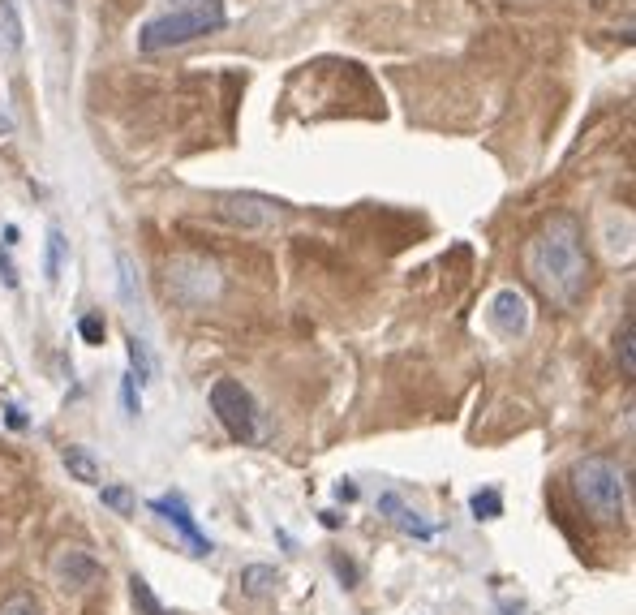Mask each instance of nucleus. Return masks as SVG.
Segmentation results:
<instances>
[{"instance_id":"nucleus-22","label":"nucleus","mask_w":636,"mask_h":615,"mask_svg":"<svg viewBox=\"0 0 636 615\" xmlns=\"http://www.w3.org/2000/svg\"><path fill=\"white\" fill-rule=\"evenodd\" d=\"M99 499H104L112 512H121V517H129V512H134V495H129L125 486H104V491H99Z\"/></svg>"},{"instance_id":"nucleus-17","label":"nucleus","mask_w":636,"mask_h":615,"mask_svg":"<svg viewBox=\"0 0 636 615\" xmlns=\"http://www.w3.org/2000/svg\"><path fill=\"white\" fill-rule=\"evenodd\" d=\"M125 349H129V375L138 379V388H142V383H151V379H155V362H151L147 345H142L138 336H129V340H125Z\"/></svg>"},{"instance_id":"nucleus-11","label":"nucleus","mask_w":636,"mask_h":615,"mask_svg":"<svg viewBox=\"0 0 636 615\" xmlns=\"http://www.w3.org/2000/svg\"><path fill=\"white\" fill-rule=\"evenodd\" d=\"M237 585H241L245 598H267V594L280 585V572L271 568V564H245L241 577H237Z\"/></svg>"},{"instance_id":"nucleus-27","label":"nucleus","mask_w":636,"mask_h":615,"mask_svg":"<svg viewBox=\"0 0 636 615\" xmlns=\"http://www.w3.org/2000/svg\"><path fill=\"white\" fill-rule=\"evenodd\" d=\"M336 499H344V504H353V499H357V482L340 478V482H336Z\"/></svg>"},{"instance_id":"nucleus-5","label":"nucleus","mask_w":636,"mask_h":615,"mask_svg":"<svg viewBox=\"0 0 636 615\" xmlns=\"http://www.w3.org/2000/svg\"><path fill=\"white\" fill-rule=\"evenodd\" d=\"M220 289H224L220 267L198 259V254H185V259H177L168 267V293L185 306H207V302L220 297Z\"/></svg>"},{"instance_id":"nucleus-31","label":"nucleus","mask_w":636,"mask_h":615,"mask_svg":"<svg viewBox=\"0 0 636 615\" xmlns=\"http://www.w3.org/2000/svg\"><path fill=\"white\" fill-rule=\"evenodd\" d=\"M194 5H198V0H194Z\"/></svg>"},{"instance_id":"nucleus-1","label":"nucleus","mask_w":636,"mask_h":615,"mask_svg":"<svg viewBox=\"0 0 636 615\" xmlns=\"http://www.w3.org/2000/svg\"><path fill=\"white\" fill-rule=\"evenodd\" d=\"M525 267L533 284L559 306H576L589 284V259H585V241H581V224L572 216H551L538 237L529 241Z\"/></svg>"},{"instance_id":"nucleus-16","label":"nucleus","mask_w":636,"mask_h":615,"mask_svg":"<svg viewBox=\"0 0 636 615\" xmlns=\"http://www.w3.org/2000/svg\"><path fill=\"white\" fill-rule=\"evenodd\" d=\"M615 357H619V366H624V375L632 379L636 375V323H632V314L615 332Z\"/></svg>"},{"instance_id":"nucleus-10","label":"nucleus","mask_w":636,"mask_h":615,"mask_svg":"<svg viewBox=\"0 0 636 615\" xmlns=\"http://www.w3.org/2000/svg\"><path fill=\"white\" fill-rule=\"evenodd\" d=\"M379 512H383V517L392 521V525H400L404 534H413V538H422V542H430V538H435V525H426V521L417 517V512H413L409 504H404V499H400L396 491L379 495Z\"/></svg>"},{"instance_id":"nucleus-2","label":"nucleus","mask_w":636,"mask_h":615,"mask_svg":"<svg viewBox=\"0 0 636 615\" xmlns=\"http://www.w3.org/2000/svg\"><path fill=\"white\" fill-rule=\"evenodd\" d=\"M572 491L581 499V508L602 525L624 521L628 512V474L611 456H585L572 465Z\"/></svg>"},{"instance_id":"nucleus-30","label":"nucleus","mask_w":636,"mask_h":615,"mask_svg":"<svg viewBox=\"0 0 636 615\" xmlns=\"http://www.w3.org/2000/svg\"><path fill=\"white\" fill-rule=\"evenodd\" d=\"M56 5H74V0H56Z\"/></svg>"},{"instance_id":"nucleus-24","label":"nucleus","mask_w":636,"mask_h":615,"mask_svg":"<svg viewBox=\"0 0 636 615\" xmlns=\"http://www.w3.org/2000/svg\"><path fill=\"white\" fill-rule=\"evenodd\" d=\"M121 405H125L129 418H138V413H142V396H138V379L134 375L121 379Z\"/></svg>"},{"instance_id":"nucleus-3","label":"nucleus","mask_w":636,"mask_h":615,"mask_svg":"<svg viewBox=\"0 0 636 615\" xmlns=\"http://www.w3.org/2000/svg\"><path fill=\"white\" fill-rule=\"evenodd\" d=\"M224 22H228V13H224L220 0H198V5L172 9V13H164V18H151L138 31V52L181 48V44H190V39H202V35L220 31Z\"/></svg>"},{"instance_id":"nucleus-8","label":"nucleus","mask_w":636,"mask_h":615,"mask_svg":"<svg viewBox=\"0 0 636 615\" xmlns=\"http://www.w3.org/2000/svg\"><path fill=\"white\" fill-rule=\"evenodd\" d=\"M490 327H495L499 336H525L529 332V302L520 289H499L490 297Z\"/></svg>"},{"instance_id":"nucleus-12","label":"nucleus","mask_w":636,"mask_h":615,"mask_svg":"<svg viewBox=\"0 0 636 615\" xmlns=\"http://www.w3.org/2000/svg\"><path fill=\"white\" fill-rule=\"evenodd\" d=\"M117 293H121V306L125 310H138L142 306V280H138V263L121 250L117 254Z\"/></svg>"},{"instance_id":"nucleus-25","label":"nucleus","mask_w":636,"mask_h":615,"mask_svg":"<svg viewBox=\"0 0 636 615\" xmlns=\"http://www.w3.org/2000/svg\"><path fill=\"white\" fill-rule=\"evenodd\" d=\"M0 276H5L9 289H18V267H13V259H9V246L0 250Z\"/></svg>"},{"instance_id":"nucleus-14","label":"nucleus","mask_w":636,"mask_h":615,"mask_svg":"<svg viewBox=\"0 0 636 615\" xmlns=\"http://www.w3.org/2000/svg\"><path fill=\"white\" fill-rule=\"evenodd\" d=\"M22 44H26V26L18 18V5H13V0H0V48L22 52Z\"/></svg>"},{"instance_id":"nucleus-21","label":"nucleus","mask_w":636,"mask_h":615,"mask_svg":"<svg viewBox=\"0 0 636 615\" xmlns=\"http://www.w3.org/2000/svg\"><path fill=\"white\" fill-rule=\"evenodd\" d=\"M78 336L86 340V345H104V336H108L104 314H82V319H78Z\"/></svg>"},{"instance_id":"nucleus-6","label":"nucleus","mask_w":636,"mask_h":615,"mask_svg":"<svg viewBox=\"0 0 636 615\" xmlns=\"http://www.w3.org/2000/svg\"><path fill=\"white\" fill-rule=\"evenodd\" d=\"M99 568L95 564V555L91 551H82V547H65L61 555L52 560V581L61 585L65 594H82V590H91V585L99 581Z\"/></svg>"},{"instance_id":"nucleus-15","label":"nucleus","mask_w":636,"mask_h":615,"mask_svg":"<svg viewBox=\"0 0 636 615\" xmlns=\"http://www.w3.org/2000/svg\"><path fill=\"white\" fill-rule=\"evenodd\" d=\"M65 250H69L65 233H61V228H48V246H43V276H48V284H56V280H61Z\"/></svg>"},{"instance_id":"nucleus-20","label":"nucleus","mask_w":636,"mask_h":615,"mask_svg":"<svg viewBox=\"0 0 636 615\" xmlns=\"http://www.w3.org/2000/svg\"><path fill=\"white\" fill-rule=\"evenodd\" d=\"M606 254L611 259H628L632 254V216L619 220V233L611 228V216H606Z\"/></svg>"},{"instance_id":"nucleus-13","label":"nucleus","mask_w":636,"mask_h":615,"mask_svg":"<svg viewBox=\"0 0 636 615\" xmlns=\"http://www.w3.org/2000/svg\"><path fill=\"white\" fill-rule=\"evenodd\" d=\"M61 461H65V469H69V478H78V482H86V486H95L99 478H104L99 461H95V456L86 452V448H78V443H74V448H65Z\"/></svg>"},{"instance_id":"nucleus-26","label":"nucleus","mask_w":636,"mask_h":615,"mask_svg":"<svg viewBox=\"0 0 636 615\" xmlns=\"http://www.w3.org/2000/svg\"><path fill=\"white\" fill-rule=\"evenodd\" d=\"M331 568H336V577H340L344 585H357V564H349V560H340V555H336V560H331Z\"/></svg>"},{"instance_id":"nucleus-4","label":"nucleus","mask_w":636,"mask_h":615,"mask_svg":"<svg viewBox=\"0 0 636 615\" xmlns=\"http://www.w3.org/2000/svg\"><path fill=\"white\" fill-rule=\"evenodd\" d=\"M211 413L220 418V426L237 443H250L258 435V409H254V396L241 388L237 379H215L211 383Z\"/></svg>"},{"instance_id":"nucleus-19","label":"nucleus","mask_w":636,"mask_h":615,"mask_svg":"<svg viewBox=\"0 0 636 615\" xmlns=\"http://www.w3.org/2000/svg\"><path fill=\"white\" fill-rule=\"evenodd\" d=\"M129 594H134V607H138L142 615H177V611H168L164 603H159V598H155V590H151V585L138 577V572H134V577H129Z\"/></svg>"},{"instance_id":"nucleus-18","label":"nucleus","mask_w":636,"mask_h":615,"mask_svg":"<svg viewBox=\"0 0 636 615\" xmlns=\"http://www.w3.org/2000/svg\"><path fill=\"white\" fill-rule=\"evenodd\" d=\"M469 512H473L477 521H499V517H503V495L495 491V486H486V491H473Z\"/></svg>"},{"instance_id":"nucleus-28","label":"nucleus","mask_w":636,"mask_h":615,"mask_svg":"<svg viewBox=\"0 0 636 615\" xmlns=\"http://www.w3.org/2000/svg\"><path fill=\"white\" fill-rule=\"evenodd\" d=\"M9 413V426H13V431H22V426H26V418H22V409H5Z\"/></svg>"},{"instance_id":"nucleus-9","label":"nucleus","mask_w":636,"mask_h":615,"mask_svg":"<svg viewBox=\"0 0 636 615\" xmlns=\"http://www.w3.org/2000/svg\"><path fill=\"white\" fill-rule=\"evenodd\" d=\"M151 508L159 512V517H164L172 529H177V534L190 542L194 547V555H211V538L202 534V529L194 525V512L185 508V499L181 495H164V499H151Z\"/></svg>"},{"instance_id":"nucleus-7","label":"nucleus","mask_w":636,"mask_h":615,"mask_svg":"<svg viewBox=\"0 0 636 615\" xmlns=\"http://www.w3.org/2000/svg\"><path fill=\"white\" fill-rule=\"evenodd\" d=\"M220 216L233 224H245V228H271L284 220V211L254 194H228V198H220Z\"/></svg>"},{"instance_id":"nucleus-29","label":"nucleus","mask_w":636,"mask_h":615,"mask_svg":"<svg viewBox=\"0 0 636 615\" xmlns=\"http://www.w3.org/2000/svg\"><path fill=\"white\" fill-rule=\"evenodd\" d=\"M9 130H13V125H9L5 117H0V134H9Z\"/></svg>"},{"instance_id":"nucleus-23","label":"nucleus","mask_w":636,"mask_h":615,"mask_svg":"<svg viewBox=\"0 0 636 615\" xmlns=\"http://www.w3.org/2000/svg\"><path fill=\"white\" fill-rule=\"evenodd\" d=\"M0 615H43V607L31 594H9L5 603H0Z\"/></svg>"}]
</instances>
